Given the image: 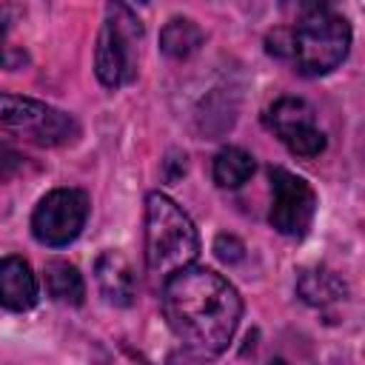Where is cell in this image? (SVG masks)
<instances>
[{"label":"cell","instance_id":"cell-21","mask_svg":"<svg viewBox=\"0 0 365 365\" xmlns=\"http://www.w3.org/2000/svg\"><path fill=\"white\" fill-rule=\"evenodd\" d=\"M137 3H148V0H137Z\"/></svg>","mask_w":365,"mask_h":365},{"label":"cell","instance_id":"cell-20","mask_svg":"<svg viewBox=\"0 0 365 365\" xmlns=\"http://www.w3.org/2000/svg\"><path fill=\"white\" fill-rule=\"evenodd\" d=\"M14 6L11 3H0V60H3V43H6V34L11 29V20H14Z\"/></svg>","mask_w":365,"mask_h":365},{"label":"cell","instance_id":"cell-3","mask_svg":"<svg viewBox=\"0 0 365 365\" xmlns=\"http://www.w3.org/2000/svg\"><path fill=\"white\" fill-rule=\"evenodd\" d=\"M200 254V234L194 220L168 194L151 191L145 197V271L157 285Z\"/></svg>","mask_w":365,"mask_h":365},{"label":"cell","instance_id":"cell-13","mask_svg":"<svg viewBox=\"0 0 365 365\" xmlns=\"http://www.w3.org/2000/svg\"><path fill=\"white\" fill-rule=\"evenodd\" d=\"M205 46V31L191 17H171L160 29V51L168 60H191Z\"/></svg>","mask_w":365,"mask_h":365},{"label":"cell","instance_id":"cell-9","mask_svg":"<svg viewBox=\"0 0 365 365\" xmlns=\"http://www.w3.org/2000/svg\"><path fill=\"white\" fill-rule=\"evenodd\" d=\"M37 299H40V285L29 259L17 254L3 257L0 259V308L23 314V311H31Z\"/></svg>","mask_w":365,"mask_h":365},{"label":"cell","instance_id":"cell-1","mask_svg":"<svg viewBox=\"0 0 365 365\" xmlns=\"http://www.w3.org/2000/svg\"><path fill=\"white\" fill-rule=\"evenodd\" d=\"M160 302L171 334L200 359L220 356L242 319L240 291L202 265H185L171 274L160 288Z\"/></svg>","mask_w":365,"mask_h":365},{"label":"cell","instance_id":"cell-16","mask_svg":"<svg viewBox=\"0 0 365 365\" xmlns=\"http://www.w3.org/2000/svg\"><path fill=\"white\" fill-rule=\"evenodd\" d=\"M336 0H279L282 11L288 20H299L308 14H319V11H331Z\"/></svg>","mask_w":365,"mask_h":365},{"label":"cell","instance_id":"cell-5","mask_svg":"<svg viewBox=\"0 0 365 365\" xmlns=\"http://www.w3.org/2000/svg\"><path fill=\"white\" fill-rule=\"evenodd\" d=\"M0 131L46 148H57L80 137V123L68 111L54 108L43 100L0 91Z\"/></svg>","mask_w":365,"mask_h":365},{"label":"cell","instance_id":"cell-17","mask_svg":"<svg viewBox=\"0 0 365 365\" xmlns=\"http://www.w3.org/2000/svg\"><path fill=\"white\" fill-rule=\"evenodd\" d=\"M23 171H26V157L9 143H0V180H14Z\"/></svg>","mask_w":365,"mask_h":365},{"label":"cell","instance_id":"cell-12","mask_svg":"<svg viewBox=\"0 0 365 365\" xmlns=\"http://www.w3.org/2000/svg\"><path fill=\"white\" fill-rule=\"evenodd\" d=\"M237 108H240V91H237L231 83L217 86V88L200 103V108H197V114H194L197 131H200L205 140L222 137V134L234 125Z\"/></svg>","mask_w":365,"mask_h":365},{"label":"cell","instance_id":"cell-10","mask_svg":"<svg viewBox=\"0 0 365 365\" xmlns=\"http://www.w3.org/2000/svg\"><path fill=\"white\" fill-rule=\"evenodd\" d=\"M94 282H97L100 294L106 297V302L114 305V308H128V305L134 302V297H137V277H134V268H131V262H128L120 251H114V248L103 251V254L94 259Z\"/></svg>","mask_w":365,"mask_h":365},{"label":"cell","instance_id":"cell-11","mask_svg":"<svg viewBox=\"0 0 365 365\" xmlns=\"http://www.w3.org/2000/svg\"><path fill=\"white\" fill-rule=\"evenodd\" d=\"M297 297L317 308V311H331L339 302H345L348 297V285L342 282V277L325 265H314V268H302L297 274Z\"/></svg>","mask_w":365,"mask_h":365},{"label":"cell","instance_id":"cell-7","mask_svg":"<svg viewBox=\"0 0 365 365\" xmlns=\"http://www.w3.org/2000/svg\"><path fill=\"white\" fill-rule=\"evenodd\" d=\"M268 180H271V208H268L271 228L291 240L305 237L317 214V191L305 177L282 165H274L268 171Z\"/></svg>","mask_w":365,"mask_h":365},{"label":"cell","instance_id":"cell-14","mask_svg":"<svg viewBox=\"0 0 365 365\" xmlns=\"http://www.w3.org/2000/svg\"><path fill=\"white\" fill-rule=\"evenodd\" d=\"M43 279H46V291L54 302L68 305V308H80L86 302L83 274L68 259H48L43 268Z\"/></svg>","mask_w":365,"mask_h":365},{"label":"cell","instance_id":"cell-8","mask_svg":"<svg viewBox=\"0 0 365 365\" xmlns=\"http://www.w3.org/2000/svg\"><path fill=\"white\" fill-rule=\"evenodd\" d=\"M262 120L268 131H274V137L297 157H319L328 145L325 131L317 125L314 108L302 97H279L274 106H268Z\"/></svg>","mask_w":365,"mask_h":365},{"label":"cell","instance_id":"cell-18","mask_svg":"<svg viewBox=\"0 0 365 365\" xmlns=\"http://www.w3.org/2000/svg\"><path fill=\"white\" fill-rule=\"evenodd\" d=\"M214 254H217L225 265H234V262H240V259L245 257V245H242L234 234H220V237L214 240Z\"/></svg>","mask_w":365,"mask_h":365},{"label":"cell","instance_id":"cell-6","mask_svg":"<svg viewBox=\"0 0 365 365\" xmlns=\"http://www.w3.org/2000/svg\"><path fill=\"white\" fill-rule=\"evenodd\" d=\"M91 211V200L83 188H54L31 211V234L46 248H66L80 237Z\"/></svg>","mask_w":365,"mask_h":365},{"label":"cell","instance_id":"cell-4","mask_svg":"<svg viewBox=\"0 0 365 365\" xmlns=\"http://www.w3.org/2000/svg\"><path fill=\"white\" fill-rule=\"evenodd\" d=\"M143 23L123 0L106 3V17L94 43V74L106 88L128 86L137 77V48Z\"/></svg>","mask_w":365,"mask_h":365},{"label":"cell","instance_id":"cell-19","mask_svg":"<svg viewBox=\"0 0 365 365\" xmlns=\"http://www.w3.org/2000/svg\"><path fill=\"white\" fill-rule=\"evenodd\" d=\"M188 171V157L182 151H168L165 160H163V177L165 182H177L180 177H185Z\"/></svg>","mask_w":365,"mask_h":365},{"label":"cell","instance_id":"cell-2","mask_svg":"<svg viewBox=\"0 0 365 365\" xmlns=\"http://www.w3.org/2000/svg\"><path fill=\"white\" fill-rule=\"evenodd\" d=\"M351 26L342 14L319 11L265 34V51L294 66L302 77H325L339 68L351 51Z\"/></svg>","mask_w":365,"mask_h":365},{"label":"cell","instance_id":"cell-15","mask_svg":"<svg viewBox=\"0 0 365 365\" xmlns=\"http://www.w3.org/2000/svg\"><path fill=\"white\" fill-rule=\"evenodd\" d=\"M254 171H257V163H254L251 151H245V148H240V145H225V148H220L217 157H214V163H211V177H214V182H217L220 188H228V191L245 185V182L254 177Z\"/></svg>","mask_w":365,"mask_h":365}]
</instances>
